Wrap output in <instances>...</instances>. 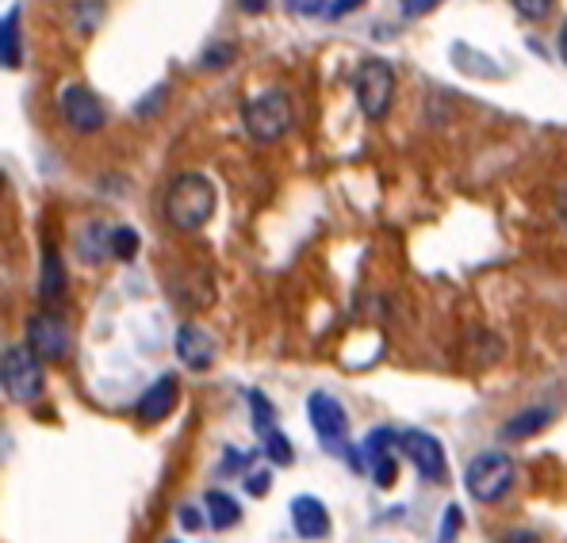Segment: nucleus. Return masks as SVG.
<instances>
[{
    "mask_svg": "<svg viewBox=\"0 0 567 543\" xmlns=\"http://www.w3.org/2000/svg\"><path fill=\"white\" fill-rule=\"evenodd\" d=\"M215 203H219V191L204 173H181L169 184V196H165V219L185 233L204 230L215 215Z\"/></svg>",
    "mask_w": 567,
    "mask_h": 543,
    "instance_id": "obj_1",
    "label": "nucleus"
},
{
    "mask_svg": "<svg viewBox=\"0 0 567 543\" xmlns=\"http://www.w3.org/2000/svg\"><path fill=\"white\" fill-rule=\"evenodd\" d=\"M307 414H311L315 437L322 440V448H330L333 456H341L353 471H364L361 448H353L346 440V406H341L333 395H327V390H315V395L307 398Z\"/></svg>",
    "mask_w": 567,
    "mask_h": 543,
    "instance_id": "obj_2",
    "label": "nucleus"
},
{
    "mask_svg": "<svg viewBox=\"0 0 567 543\" xmlns=\"http://www.w3.org/2000/svg\"><path fill=\"white\" fill-rule=\"evenodd\" d=\"M0 387L4 398L16 406H28L43 390V361L31 353V345H8L0 361Z\"/></svg>",
    "mask_w": 567,
    "mask_h": 543,
    "instance_id": "obj_3",
    "label": "nucleus"
},
{
    "mask_svg": "<svg viewBox=\"0 0 567 543\" xmlns=\"http://www.w3.org/2000/svg\"><path fill=\"white\" fill-rule=\"evenodd\" d=\"M241 123H246L249 138L257 142H277L291 127V100L280 88H265L241 104Z\"/></svg>",
    "mask_w": 567,
    "mask_h": 543,
    "instance_id": "obj_4",
    "label": "nucleus"
},
{
    "mask_svg": "<svg viewBox=\"0 0 567 543\" xmlns=\"http://www.w3.org/2000/svg\"><path fill=\"white\" fill-rule=\"evenodd\" d=\"M353 92L357 104H361V115H369L372 123L383 119L391 112V100H395V70L383 58H364L353 73Z\"/></svg>",
    "mask_w": 567,
    "mask_h": 543,
    "instance_id": "obj_5",
    "label": "nucleus"
},
{
    "mask_svg": "<svg viewBox=\"0 0 567 543\" xmlns=\"http://www.w3.org/2000/svg\"><path fill=\"white\" fill-rule=\"evenodd\" d=\"M464 487H468V494L475 501H483V505H491V501H498L506 494V490L514 487V459L506 452H483L475 456L468 463V471H464Z\"/></svg>",
    "mask_w": 567,
    "mask_h": 543,
    "instance_id": "obj_6",
    "label": "nucleus"
},
{
    "mask_svg": "<svg viewBox=\"0 0 567 543\" xmlns=\"http://www.w3.org/2000/svg\"><path fill=\"white\" fill-rule=\"evenodd\" d=\"M62 115L78 135H96V130L107 123L104 100H100L89 85H70L62 92Z\"/></svg>",
    "mask_w": 567,
    "mask_h": 543,
    "instance_id": "obj_7",
    "label": "nucleus"
},
{
    "mask_svg": "<svg viewBox=\"0 0 567 543\" xmlns=\"http://www.w3.org/2000/svg\"><path fill=\"white\" fill-rule=\"evenodd\" d=\"M399 445L425 482H445V448L437 437H430L425 429H406L399 432Z\"/></svg>",
    "mask_w": 567,
    "mask_h": 543,
    "instance_id": "obj_8",
    "label": "nucleus"
},
{
    "mask_svg": "<svg viewBox=\"0 0 567 543\" xmlns=\"http://www.w3.org/2000/svg\"><path fill=\"white\" fill-rule=\"evenodd\" d=\"M28 345L39 361H62L70 353V330L58 314L39 311L28 317Z\"/></svg>",
    "mask_w": 567,
    "mask_h": 543,
    "instance_id": "obj_9",
    "label": "nucleus"
},
{
    "mask_svg": "<svg viewBox=\"0 0 567 543\" xmlns=\"http://www.w3.org/2000/svg\"><path fill=\"white\" fill-rule=\"evenodd\" d=\"M395 432L391 429H372L369 437H364L361 452H364V467L372 471V479H377V487H395Z\"/></svg>",
    "mask_w": 567,
    "mask_h": 543,
    "instance_id": "obj_10",
    "label": "nucleus"
},
{
    "mask_svg": "<svg viewBox=\"0 0 567 543\" xmlns=\"http://www.w3.org/2000/svg\"><path fill=\"white\" fill-rule=\"evenodd\" d=\"M177 356L185 361L192 372H207V367L215 364V341L207 330H199V325H181L177 333Z\"/></svg>",
    "mask_w": 567,
    "mask_h": 543,
    "instance_id": "obj_11",
    "label": "nucleus"
},
{
    "mask_svg": "<svg viewBox=\"0 0 567 543\" xmlns=\"http://www.w3.org/2000/svg\"><path fill=\"white\" fill-rule=\"evenodd\" d=\"M291 524L303 540H322L330 536V513L319 498H296L291 501Z\"/></svg>",
    "mask_w": 567,
    "mask_h": 543,
    "instance_id": "obj_12",
    "label": "nucleus"
},
{
    "mask_svg": "<svg viewBox=\"0 0 567 543\" xmlns=\"http://www.w3.org/2000/svg\"><path fill=\"white\" fill-rule=\"evenodd\" d=\"M173 406H177V379L162 375V379H154V387L138 398V417L154 425V421H162V417H169Z\"/></svg>",
    "mask_w": 567,
    "mask_h": 543,
    "instance_id": "obj_13",
    "label": "nucleus"
},
{
    "mask_svg": "<svg viewBox=\"0 0 567 543\" xmlns=\"http://www.w3.org/2000/svg\"><path fill=\"white\" fill-rule=\"evenodd\" d=\"M39 295L47 303H58L65 295V269L58 249H43V272H39Z\"/></svg>",
    "mask_w": 567,
    "mask_h": 543,
    "instance_id": "obj_14",
    "label": "nucleus"
},
{
    "mask_svg": "<svg viewBox=\"0 0 567 543\" xmlns=\"http://www.w3.org/2000/svg\"><path fill=\"white\" fill-rule=\"evenodd\" d=\"M0 62L4 70H20V8H8L4 28H0Z\"/></svg>",
    "mask_w": 567,
    "mask_h": 543,
    "instance_id": "obj_15",
    "label": "nucleus"
},
{
    "mask_svg": "<svg viewBox=\"0 0 567 543\" xmlns=\"http://www.w3.org/2000/svg\"><path fill=\"white\" fill-rule=\"evenodd\" d=\"M204 505H207V521L215 524V529H235V524L241 521V509H238V501L230 498V494H223V490H212V494L204 498Z\"/></svg>",
    "mask_w": 567,
    "mask_h": 543,
    "instance_id": "obj_16",
    "label": "nucleus"
},
{
    "mask_svg": "<svg viewBox=\"0 0 567 543\" xmlns=\"http://www.w3.org/2000/svg\"><path fill=\"white\" fill-rule=\"evenodd\" d=\"M548 417H553L548 409H525V414H518L514 421H506V425H503V440H525L529 432L545 429Z\"/></svg>",
    "mask_w": 567,
    "mask_h": 543,
    "instance_id": "obj_17",
    "label": "nucleus"
},
{
    "mask_svg": "<svg viewBox=\"0 0 567 543\" xmlns=\"http://www.w3.org/2000/svg\"><path fill=\"white\" fill-rule=\"evenodd\" d=\"M249 409H254L257 437H269V432H277V414H272L269 398H265L261 390H249Z\"/></svg>",
    "mask_w": 567,
    "mask_h": 543,
    "instance_id": "obj_18",
    "label": "nucleus"
},
{
    "mask_svg": "<svg viewBox=\"0 0 567 543\" xmlns=\"http://www.w3.org/2000/svg\"><path fill=\"white\" fill-rule=\"evenodd\" d=\"M135 249H138V233L135 230H131V227L112 230V257H115V261H131V257H135Z\"/></svg>",
    "mask_w": 567,
    "mask_h": 543,
    "instance_id": "obj_19",
    "label": "nucleus"
},
{
    "mask_svg": "<svg viewBox=\"0 0 567 543\" xmlns=\"http://www.w3.org/2000/svg\"><path fill=\"white\" fill-rule=\"evenodd\" d=\"M261 445H265V452H269L272 463H291L296 459V452H291V445H288V437L277 429V432H269V437H261Z\"/></svg>",
    "mask_w": 567,
    "mask_h": 543,
    "instance_id": "obj_20",
    "label": "nucleus"
},
{
    "mask_svg": "<svg viewBox=\"0 0 567 543\" xmlns=\"http://www.w3.org/2000/svg\"><path fill=\"white\" fill-rule=\"evenodd\" d=\"M100 15H104L100 0H78V4H73V20L81 23V31H93L100 23Z\"/></svg>",
    "mask_w": 567,
    "mask_h": 543,
    "instance_id": "obj_21",
    "label": "nucleus"
},
{
    "mask_svg": "<svg viewBox=\"0 0 567 543\" xmlns=\"http://www.w3.org/2000/svg\"><path fill=\"white\" fill-rule=\"evenodd\" d=\"M227 62H235V46H230V43L207 46V54L199 58V65H204V70H223Z\"/></svg>",
    "mask_w": 567,
    "mask_h": 543,
    "instance_id": "obj_22",
    "label": "nucleus"
},
{
    "mask_svg": "<svg viewBox=\"0 0 567 543\" xmlns=\"http://www.w3.org/2000/svg\"><path fill=\"white\" fill-rule=\"evenodd\" d=\"M514 8H518L525 20H545L553 12V0H514Z\"/></svg>",
    "mask_w": 567,
    "mask_h": 543,
    "instance_id": "obj_23",
    "label": "nucleus"
},
{
    "mask_svg": "<svg viewBox=\"0 0 567 543\" xmlns=\"http://www.w3.org/2000/svg\"><path fill=\"white\" fill-rule=\"evenodd\" d=\"M284 4H288V12H296V15H322V12H330L327 0H284Z\"/></svg>",
    "mask_w": 567,
    "mask_h": 543,
    "instance_id": "obj_24",
    "label": "nucleus"
},
{
    "mask_svg": "<svg viewBox=\"0 0 567 543\" xmlns=\"http://www.w3.org/2000/svg\"><path fill=\"white\" fill-rule=\"evenodd\" d=\"M441 0H399V12L406 15V20H414V15H425V12H433Z\"/></svg>",
    "mask_w": 567,
    "mask_h": 543,
    "instance_id": "obj_25",
    "label": "nucleus"
},
{
    "mask_svg": "<svg viewBox=\"0 0 567 543\" xmlns=\"http://www.w3.org/2000/svg\"><path fill=\"white\" fill-rule=\"evenodd\" d=\"M269 487H272V479H269V471H261V474H249V479H246V490H249V494H254V498H261V494H269Z\"/></svg>",
    "mask_w": 567,
    "mask_h": 543,
    "instance_id": "obj_26",
    "label": "nucleus"
},
{
    "mask_svg": "<svg viewBox=\"0 0 567 543\" xmlns=\"http://www.w3.org/2000/svg\"><path fill=\"white\" fill-rule=\"evenodd\" d=\"M361 4H364V0H333V4H330V15H333V20H341V15L357 12Z\"/></svg>",
    "mask_w": 567,
    "mask_h": 543,
    "instance_id": "obj_27",
    "label": "nucleus"
},
{
    "mask_svg": "<svg viewBox=\"0 0 567 543\" xmlns=\"http://www.w3.org/2000/svg\"><path fill=\"white\" fill-rule=\"evenodd\" d=\"M162 96H165V88H154V96H146V100H142V104L135 107V115H146V119H150V112H154V107L162 104Z\"/></svg>",
    "mask_w": 567,
    "mask_h": 543,
    "instance_id": "obj_28",
    "label": "nucleus"
},
{
    "mask_svg": "<svg viewBox=\"0 0 567 543\" xmlns=\"http://www.w3.org/2000/svg\"><path fill=\"white\" fill-rule=\"evenodd\" d=\"M241 463H246V452H238V448H227V459H223V471H238Z\"/></svg>",
    "mask_w": 567,
    "mask_h": 543,
    "instance_id": "obj_29",
    "label": "nucleus"
},
{
    "mask_svg": "<svg viewBox=\"0 0 567 543\" xmlns=\"http://www.w3.org/2000/svg\"><path fill=\"white\" fill-rule=\"evenodd\" d=\"M238 8H241L246 15H261L265 8H269V0H238Z\"/></svg>",
    "mask_w": 567,
    "mask_h": 543,
    "instance_id": "obj_30",
    "label": "nucleus"
},
{
    "mask_svg": "<svg viewBox=\"0 0 567 543\" xmlns=\"http://www.w3.org/2000/svg\"><path fill=\"white\" fill-rule=\"evenodd\" d=\"M199 521H204V516H196V509L181 505V524H185V529H199Z\"/></svg>",
    "mask_w": 567,
    "mask_h": 543,
    "instance_id": "obj_31",
    "label": "nucleus"
},
{
    "mask_svg": "<svg viewBox=\"0 0 567 543\" xmlns=\"http://www.w3.org/2000/svg\"><path fill=\"white\" fill-rule=\"evenodd\" d=\"M503 543H540V540H537V532H511Z\"/></svg>",
    "mask_w": 567,
    "mask_h": 543,
    "instance_id": "obj_32",
    "label": "nucleus"
},
{
    "mask_svg": "<svg viewBox=\"0 0 567 543\" xmlns=\"http://www.w3.org/2000/svg\"><path fill=\"white\" fill-rule=\"evenodd\" d=\"M556 211H560V222H564V230H567V184L560 188V196H556Z\"/></svg>",
    "mask_w": 567,
    "mask_h": 543,
    "instance_id": "obj_33",
    "label": "nucleus"
},
{
    "mask_svg": "<svg viewBox=\"0 0 567 543\" xmlns=\"http://www.w3.org/2000/svg\"><path fill=\"white\" fill-rule=\"evenodd\" d=\"M560 54H564V62H567V23H564V31H560Z\"/></svg>",
    "mask_w": 567,
    "mask_h": 543,
    "instance_id": "obj_34",
    "label": "nucleus"
},
{
    "mask_svg": "<svg viewBox=\"0 0 567 543\" xmlns=\"http://www.w3.org/2000/svg\"><path fill=\"white\" fill-rule=\"evenodd\" d=\"M169 543H177V540H169Z\"/></svg>",
    "mask_w": 567,
    "mask_h": 543,
    "instance_id": "obj_35",
    "label": "nucleus"
}]
</instances>
